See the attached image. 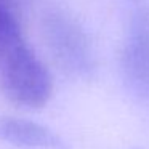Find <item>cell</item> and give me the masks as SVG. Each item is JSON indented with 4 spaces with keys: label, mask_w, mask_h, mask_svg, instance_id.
Here are the masks:
<instances>
[{
    "label": "cell",
    "mask_w": 149,
    "mask_h": 149,
    "mask_svg": "<svg viewBox=\"0 0 149 149\" xmlns=\"http://www.w3.org/2000/svg\"><path fill=\"white\" fill-rule=\"evenodd\" d=\"M0 139L29 149H66L63 138L53 130L23 117H0Z\"/></svg>",
    "instance_id": "cell-4"
},
{
    "label": "cell",
    "mask_w": 149,
    "mask_h": 149,
    "mask_svg": "<svg viewBox=\"0 0 149 149\" xmlns=\"http://www.w3.org/2000/svg\"><path fill=\"white\" fill-rule=\"evenodd\" d=\"M119 63L132 93L149 101V7L136 10L130 18Z\"/></svg>",
    "instance_id": "cell-3"
},
{
    "label": "cell",
    "mask_w": 149,
    "mask_h": 149,
    "mask_svg": "<svg viewBox=\"0 0 149 149\" xmlns=\"http://www.w3.org/2000/svg\"><path fill=\"white\" fill-rule=\"evenodd\" d=\"M0 91L13 104L43 107L53 95V77L24 34L0 42Z\"/></svg>",
    "instance_id": "cell-1"
},
{
    "label": "cell",
    "mask_w": 149,
    "mask_h": 149,
    "mask_svg": "<svg viewBox=\"0 0 149 149\" xmlns=\"http://www.w3.org/2000/svg\"><path fill=\"white\" fill-rule=\"evenodd\" d=\"M42 37L55 64L75 79H90L96 71V56L88 34L77 19L61 10L42 18Z\"/></svg>",
    "instance_id": "cell-2"
},
{
    "label": "cell",
    "mask_w": 149,
    "mask_h": 149,
    "mask_svg": "<svg viewBox=\"0 0 149 149\" xmlns=\"http://www.w3.org/2000/svg\"><path fill=\"white\" fill-rule=\"evenodd\" d=\"M3 2H7V3H10V5H16V0H3Z\"/></svg>",
    "instance_id": "cell-5"
}]
</instances>
